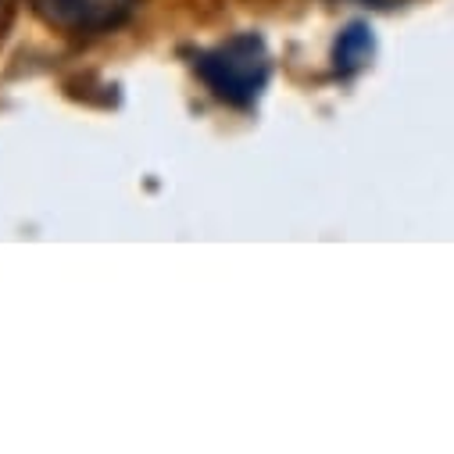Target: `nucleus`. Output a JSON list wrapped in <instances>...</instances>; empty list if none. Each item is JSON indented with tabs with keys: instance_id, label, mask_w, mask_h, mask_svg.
Masks as SVG:
<instances>
[{
	"instance_id": "obj_1",
	"label": "nucleus",
	"mask_w": 454,
	"mask_h": 454,
	"mask_svg": "<svg viewBox=\"0 0 454 454\" xmlns=\"http://www.w3.org/2000/svg\"><path fill=\"white\" fill-rule=\"evenodd\" d=\"M193 72L215 100L247 111L258 104L272 79V54L258 33H237L193 58Z\"/></svg>"
},
{
	"instance_id": "obj_3",
	"label": "nucleus",
	"mask_w": 454,
	"mask_h": 454,
	"mask_svg": "<svg viewBox=\"0 0 454 454\" xmlns=\"http://www.w3.org/2000/svg\"><path fill=\"white\" fill-rule=\"evenodd\" d=\"M376 54V36L369 22H351L344 33H336L333 40V68L336 75H358Z\"/></svg>"
},
{
	"instance_id": "obj_4",
	"label": "nucleus",
	"mask_w": 454,
	"mask_h": 454,
	"mask_svg": "<svg viewBox=\"0 0 454 454\" xmlns=\"http://www.w3.org/2000/svg\"><path fill=\"white\" fill-rule=\"evenodd\" d=\"M15 4H19V0H0V29H4V26L12 22V15H15Z\"/></svg>"
},
{
	"instance_id": "obj_2",
	"label": "nucleus",
	"mask_w": 454,
	"mask_h": 454,
	"mask_svg": "<svg viewBox=\"0 0 454 454\" xmlns=\"http://www.w3.org/2000/svg\"><path fill=\"white\" fill-rule=\"evenodd\" d=\"M29 8L61 36L97 40L126 29L140 12V0H29Z\"/></svg>"
}]
</instances>
